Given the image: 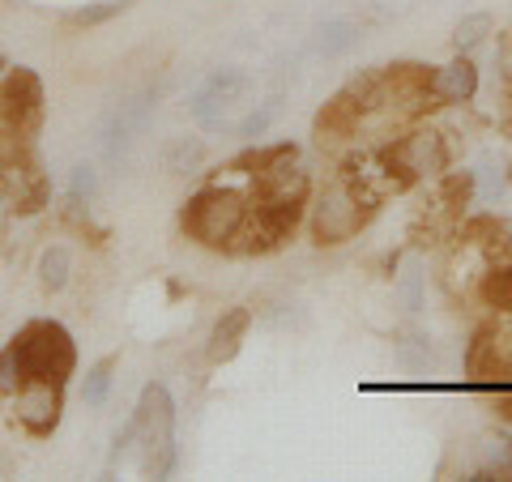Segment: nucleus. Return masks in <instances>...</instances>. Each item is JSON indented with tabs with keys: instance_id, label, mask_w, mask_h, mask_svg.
Listing matches in <instances>:
<instances>
[{
	"instance_id": "1",
	"label": "nucleus",
	"mask_w": 512,
	"mask_h": 482,
	"mask_svg": "<svg viewBox=\"0 0 512 482\" xmlns=\"http://www.w3.org/2000/svg\"><path fill=\"white\" fill-rule=\"evenodd\" d=\"M77 372V342L60 320H26L0 350V397H13L18 384L52 380L69 384Z\"/></svg>"
},
{
	"instance_id": "2",
	"label": "nucleus",
	"mask_w": 512,
	"mask_h": 482,
	"mask_svg": "<svg viewBox=\"0 0 512 482\" xmlns=\"http://www.w3.org/2000/svg\"><path fill=\"white\" fill-rule=\"evenodd\" d=\"M384 201V188L372 184V175L363 171H342L316 192L308 231L316 248H342L355 235H363L376 222Z\"/></svg>"
},
{
	"instance_id": "3",
	"label": "nucleus",
	"mask_w": 512,
	"mask_h": 482,
	"mask_svg": "<svg viewBox=\"0 0 512 482\" xmlns=\"http://www.w3.org/2000/svg\"><path fill=\"white\" fill-rule=\"evenodd\" d=\"M248 210H252V192L231 184H205L180 205V231L197 248L231 252L248 222Z\"/></svg>"
},
{
	"instance_id": "4",
	"label": "nucleus",
	"mask_w": 512,
	"mask_h": 482,
	"mask_svg": "<svg viewBox=\"0 0 512 482\" xmlns=\"http://www.w3.org/2000/svg\"><path fill=\"white\" fill-rule=\"evenodd\" d=\"M133 444L141 448V474L146 478H171L180 448H175V401L167 384H146L133 410Z\"/></svg>"
},
{
	"instance_id": "5",
	"label": "nucleus",
	"mask_w": 512,
	"mask_h": 482,
	"mask_svg": "<svg viewBox=\"0 0 512 482\" xmlns=\"http://www.w3.org/2000/svg\"><path fill=\"white\" fill-rule=\"evenodd\" d=\"M453 163V150H448V137L440 128H414V133L389 141L380 150V171H384V192H406L410 184L431 180V175H444Z\"/></svg>"
},
{
	"instance_id": "6",
	"label": "nucleus",
	"mask_w": 512,
	"mask_h": 482,
	"mask_svg": "<svg viewBox=\"0 0 512 482\" xmlns=\"http://www.w3.org/2000/svg\"><path fill=\"white\" fill-rule=\"evenodd\" d=\"M0 201L9 205L13 218H35L52 201V180L43 171V158L35 150V141H26L18 154H9L0 163Z\"/></svg>"
},
{
	"instance_id": "7",
	"label": "nucleus",
	"mask_w": 512,
	"mask_h": 482,
	"mask_svg": "<svg viewBox=\"0 0 512 482\" xmlns=\"http://www.w3.org/2000/svg\"><path fill=\"white\" fill-rule=\"evenodd\" d=\"M248 94H252V73L227 64V69H214L197 90L188 94V116L214 133V128H227V111L244 103Z\"/></svg>"
},
{
	"instance_id": "8",
	"label": "nucleus",
	"mask_w": 512,
	"mask_h": 482,
	"mask_svg": "<svg viewBox=\"0 0 512 482\" xmlns=\"http://www.w3.org/2000/svg\"><path fill=\"white\" fill-rule=\"evenodd\" d=\"M0 116H5L22 137H35L43 120H47V94H43V77L35 69H9L0 77Z\"/></svg>"
},
{
	"instance_id": "9",
	"label": "nucleus",
	"mask_w": 512,
	"mask_h": 482,
	"mask_svg": "<svg viewBox=\"0 0 512 482\" xmlns=\"http://www.w3.org/2000/svg\"><path fill=\"white\" fill-rule=\"evenodd\" d=\"M13 419L30 440H52L64 419V384L30 380L13 389Z\"/></svg>"
},
{
	"instance_id": "10",
	"label": "nucleus",
	"mask_w": 512,
	"mask_h": 482,
	"mask_svg": "<svg viewBox=\"0 0 512 482\" xmlns=\"http://www.w3.org/2000/svg\"><path fill=\"white\" fill-rule=\"evenodd\" d=\"M154 99H158V90H154V86H146V90L128 94V99H120L116 107L107 111L103 133H99V146H103L107 167H120V158L128 154V146H133V137L141 133V124L150 120Z\"/></svg>"
},
{
	"instance_id": "11",
	"label": "nucleus",
	"mask_w": 512,
	"mask_h": 482,
	"mask_svg": "<svg viewBox=\"0 0 512 482\" xmlns=\"http://www.w3.org/2000/svg\"><path fill=\"white\" fill-rule=\"evenodd\" d=\"M466 380L474 389H487V393L508 384V355L500 350V325L474 329L470 346H466Z\"/></svg>"
},
{
	"instance_id": "12",
	"label": "nucleus",
	"mask_w": 512,
	"mask_h": 482,
	"mask_svg": "<svg viewBox=\"0 0 512 482\" xmlns=\"http://www.w3.org/2000/svg\"><path fill=\"white\" fill-rule=\"evenodd\" d=\"M252 320H256V312L252 308H227L218 320H214V329H210V337H205V363L210 367H222V363H231L239 350H244V342H248V329H252Z\"/></svg>"
},
{
	"instance_id": "13",
	"label": "nucleus",
	"mask_w": 512,
	"mask_h": 482,
	"mask_svg": "<svg viewBox=\"0 0 512 482\" xmlns=\"http://www.w3.org/2000/svg\"><path fill=\"white\" fill-rule=\"evenodd\" d=\"M431 94H436V107H457V103H470L478 94V64L470 56H457L440 64L431 73Z\"/></svg>"
},
{
	"instance_id": "14",
	"label": "nucleus",
	"mask_w": 512,
	"mask_h": 482,
	"mask_svg": "<svg viewBox=\"0 0 512 482\" xmlns=\"http://www.w3.org/2000/svg\"><path fill=\"white\" fill-rule=\"evenodd\" d=\"M363 120H367V116L359 111V103L350 99L346 90H338L325 107L316 111V137H320V141H350V137L359 133Z\"/></svg>"
},
{
	"instance_id": "15",
	"label": "nucleus",
	"mask_w": 512,
	"mask_h": 482,
	"mask_svg": "<svg viewBox=\"0 0 512 482\" xmlns=\"http://www.w3.org/2000/svg\"><path fill=\"white\" fill-rule=\"evenodd\" d=\"M299 158V146L295 141H278V146H248V150H239L231 163H227V171L231 175H265L269 167H278V163H295Z\"/></svg>"
},
{
	"instance_id": "16",
	"label": "nucleus",
	"mask_w": 512,
	"mask_h": 482,
	"mask_svg": "<svg viewBox=\"0 0 512 482\" xmlns=\"http://www.w3.org/2000/svg\"><path fill=\"white\" fill-rule=\"evenodd\" d=\"M478 197V180H474V171H444L440 175V188H436V210L448 218V222H457L461 214H466V205Z\"/></svg>"
},
{
	"instance_id": "17",
	"label": "nucleus",
	"mask_w": 512,
	"mask_h": 482,
	"mask_svg": "<svg viewBox=\"0 0 512 482\" xmlns=\"http://www.w3.org/2000/svg\"><path fill=\"white\" fill-rule=\"evenodd\" d=\"M478 299L495 312H512V261H491V269L478 278Z\"/></svg>"
},
{
	"instance_id": "18",
	"label": "nucleus",
	"mask_w": 512,
	"mask_h": 482,
	"mask_svg": "<svg viewBox=\"0 0 512 482\" xmlns=\"http://www.w3.org/2000/svg\"><path fill=\"white\" fill-rule=\"evenodd\" d=\"M359 43V30H355V22H346V18H333V22H325L316 30V39H312V56H320V60H333V56H342V52H350V47Z\"/></svg>"
},
{
	"instance_id": "19",
	"label": "nucleus",
	"mask_w": 512,
	"mask_h": 482,
	"mask_svg": "<svg viewBox=\"0 0 512 482\" xmlns=\"http://www.w3.org/2000/svg\"><path fill=\"white\" fill-rule=\"evenodd\" d=\"M205 163V141L201 137H171L163 146V171L167 175H192Z\"/></svg>"
},
{
	"instance_id": "20",
	"label": "nucleus",
	"mask_w": 512,
	"mask_h": 482,
	"mask_svg": "<svg viewBox=\"0 0 512 482\" xmlns=\"http://www.w3.org/2000/svg\"><path fill=\"white\" fill-rule=\"evenodd\" d=\"M137 0H94V5H77L64 13V26L73 30H94V26H107L111 18H120V13H128Z\"/></svg>"
},
{
	"instance_id": "21",
	"label": "nucleus",
	"mask_w": 512,
	"mask_h": 482,
	"mask_svg": "<svg viewBox=\"0 0 512 482\" xmlns=\"http://www.w3.org/2000/svg\"><path fill=\"white\" fill-rule=\"evenodd\" d=\"M69 273H73V252L64 244H47L39 252V286L43 291H64L69 286Z\"/></svg>"
},
{
	"instance_id": "22",
	"label": "nucleus",
	"mask_w": 512,
	"mask_h": 482,
	"mask_svg": "<svg viewBox=\"0 0 512 482\" xmlns=\"http://www.w3.org/2000/svg\"><path fill=\"white\" fill-rule=\"evenodd\" d=\"M116 367H120V359L116 355H103L99 363L86 372V384H82V401L90 410H99L103 401H107V393H111V384H116Z\"/></svg>"
},
{
	"instance_id": "23",
	"label": "nucleus",
	"mask_w": 512,
	"mask_h": 482,
	"mask_svg": "<svg viewBox=\"0 0 512 482\" xmlns=\"http://www.w3.org/2000/svg\"><path fill=\"white\" fill-rule=\"evenodd\" d=\"M278 111H282V94H269V99L261 103V107H252L244 120L235 124V137H244V141H252V137H261L269 124L278 120Z\"/></svg>"
},
{
	"instance_id": "24",
	"label": "nucleus",
	"mask_w": 512,
	"mask_h": 482,
	"mask_svg": "<svg viewBox=\"0 0 512 482\" xmlns=\"http://www.w3.org/2000/svg\"><path fill=\"white\" fill-rule=\"evenodd\" d=\"M397 359H402V367L410 376H427L431 367H436V355H431L427 337H410V342L397 346Z\"/></svg>"
},
{
	"instance_id": "25",
	"label": "nucleus",
	"mask_w": 512,
	"mask_h": 482,
	"mask_svg": "<svg viewBox=\"0 0 512 482\" xmlns=\"http://www.w3.org/2000/svg\"><path fill=\"white\" fill-rule=\"evenodd\" d=\"M491 35V13H470V18H461L457 30H453V47L457 52H470Z\"/></svg>"
},
{
	"instance_id": "26",
	"label": "nucleus",
	"mask_w": 512,
	"mask_h": 482,
	"mask_svg": "<svg viewBox=\"0 0 512 482\" xmlns=\"http://www.w3.org/2000/svg\"><path fill=\"white\" fill-rule=\"evenodd\" d=\"M69 188H73V201H94V192H99V175H94V167H73V180H69Z\"/></svg>"
},
{
	"instance_id": "27",
	"label": "nucleus",
	"mask_w": 512,
	"mask_h": 482,
	"mask_svg": "<svg viewBox=\"0 0 512 482\" xmlns=\"http://www.w3.org/2000/svg\"><path fill=\"white\" fill-rule=\"evenodd\" d=\"M402 295H406V308H410V312L423 308V273H419V265H410V269L402 273Z\"/></svg>"
},
{
	"instance_id": "28",
	"label": "nucleus",
	"mask_w": 512,
	"mask_h": 482,
	"mask_svg": "<svg viewBox=\"0 0 512 482\" xmlns=\"http://www.w3.org/2000/svg\"><path fill=\"white\" fill-rule=\"evenodd\" d=\"M26 141H35V137H22L18 128H13V124H9L5 116H0V163H5L9 154H18V150L26 146Z\"/></svg>"
},
{
	"instance_id": "29",
	"label": "nucleus",
	"mask_w": 512,
	"mask_h": 482,
	"mask_svg": "<svg viewBox=\"0 0 512 482\" xmlns=\"http://www.w3.org/2000/svg\"><path fill=\"white\" fill-rule=\"evenodd\" d=\"M491 414L500 423H512V384H500V389H491Z\"/></svg>"
},
{
	"instance_id": "30",
	"label": "nucleus",
	"mask_w": 512,
	"mask_h": 482,
	"mask_svg": "<svg viewBox=\"0 0 512 482\" xmlns=\"http://www.w3.org/2000/svg\"><path fill=\"white\" fill-rule=\"evenodd\" d=\"M474 180H478V171H474ZM478 192H483L487 201H495L504 192V175L495 171V167H483V180H478Z\"/></svg>"
},
{
	"instance_id": "31",
	"label": "nucleus",
	"mask_w": 512,
	"mask_h": 482,
	"mask_svg": "<svg viewBox=\"0 0 512 482\" xmlns=\"http://www.w3.org/2000/svg\"><path fill=\"white\" fill-rule=\"evenodd\" d=\"M9 218H13V214H9V205L0 201V252H5V239H9Z\"/></svg>"
},
{
	"instance_id": "32",
	"label": "nucleus",
	"mask_w": 512,
	"mask_h": 482,
	"mask_svg": "<svg viewBox=\"0 0 512 482\" xmlns=\"http://www.w3.org/2000/svg\"><path fill=\"white\" fill-rule=\"evenodd\" d=\"M500 133L512 141V99H508V107H504V116H500Z\"/></svg>"
}]
</instances>
